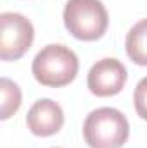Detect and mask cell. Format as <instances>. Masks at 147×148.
<instances>
[{"instance_id":"4","label":"cell","mask_w":147,"mask_h":148,"mask_svg":"<svg viewBox=\"0 0 147 148\" xmlns=\"http://www.w3.org/2000/svg\"><path fill=\"white\" fill-rule=\"evenodd\" d=\"M35 29L30 19L17 12L0 16V57L2 60H17L31 47Z\"/></svg>"},{"instance_id":"7","label":"cell","mask_w":147,"mask_h":148,"mask_svg":"<svg viewBox=\"0 0 147 148\" xmlns=\"http://www.w3.org/2000/svg\"><path fill=\"white\" fill-rule=\"evenodd\" d=\"M125 47L128 57L135 64L147 66V19H142L132 26V29L126 35Z\"/></svg>"},{"instance_id":"3","label":"cell","mask_w":147,"mask_h":148,"mask_svg":"<svg viewBox=\"0 0 147 148\" xmlns=\"http://www.w3.org/2000/svg\"><path fill=\"white\" fill-rule=\"evenodd\" d=\"M62 17L66 29L83 41L99 40L109 24L107 10L101 0H68Z\"/></svg>"},{"instance_id":"1","label":"cell","mask_w":147,"mask_h":148,"mask_svg":"<svg viewBox=\"0 0 147 148\" xmlns=\"http://www.w3.org/2000/svg\"><path fill=\"white\" fill-rule=\"evenodd\" d=\"M78 57L69 47L64 45H47L33 59L31 71L40 84L59 88L66 86L78 74Z\"/></svg>"},{"instance_id":"2","label":"cell","mask_w":147,"mask_h":148,"mask_svg":"<svg viewBox=\"0 0 147 148\" xmlns=\"http://www.w3.org/2000/svg\"><path fill=\"white\" fill-rule=\"evenodd\" d=\"M130 134L128 119L112 107L92 110L83 122V136L90 148H121Z\"/></svg>"},{"instance_id":"5","label":"cell","mask_w":147,"mask_h":148,"mask_svg":"<svg viewBox=\"0 0 147 148\" xmlns=\"http://www.w3.org/2000/svg\"><path fill=\"white\" fill-rule=\"evenodd\" d=\"M126 76V67L118 59H102L88 71L87 84L95 97H112L123 90Z\"/></svg>"},{"instance_id":"8","label":"cell","mask_w":147,"mask_h":148,"mask_svg":"<svg viewBox=\"0 0 147 148\" xmlns=\"http://www.w3.org/2000/svg\"><path fill=\"white\" fill-rule=\"evenodd\" d=\"M0 93H2L0 119L5 121L12 114H16L17 109L21 107V90L14 81H10L7 77H2L0 79Z\"/></svg>"},{"instance_id":"9","label":"cell","mask_w":147,"mask_h":148,"mask_svg":"<svg viewBox=\"0 0 147 148\" xmlns=\"http://www.w3.org/2000/svg\"><path fill=\"white\" fill-rule=\"evenodd\" d=\"M133 103H135V110L137 114L147 121V76L144 79L139 81V84L135 86L133 91Z\"/></svg>"},{"instance_id":"6","label":"cell","mask_w":147,"mask_h":148,"mask_svg":"<svg viewBox=\"0 0 147 148\" xmlns=\"http://www.w3.org/2000/svg\"><path fill=\"white\" fill-rule=\"evenodd\" d=\"M26 124L28 129L37 136H52L61 131L64 124V112L57 102L50 98H42L28 110Z\"/></svg>"}]
</instances>
